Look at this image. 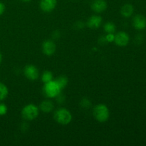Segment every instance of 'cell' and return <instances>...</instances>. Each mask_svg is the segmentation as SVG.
<instances>
[{"label":"cell","mask_w":146,"mask_h":146,"mask_svg":"<svg viewBox=\"0 0 146 146\" xmlns=\"http://www.w3.org/2000/svg\"><path fill=\"white\" fill-rule=\"evenodd\" d=\"M94 116L98 122L104 123L107 121L110 116V111L105 104H100L96 106L93 111Z\"/></svg>","instance_id":"6da1fadb"},{"label":"cell","mask_w":146,"mask_h":146,"mask_svg":"<svg viewBox=\"0 0 146 146\" xmlns=\"http://www.w3.org/2000/svg\"><path fill=\"white\" fill-rule=\"evenodd\" d=\"M54 118L61 125H68L72 121V115L68 109L61 108L55 111Z\"/></svg>","instance_id":"7a4b0ae2"},{"label":"cell","mask_w":146,"mask_h":146,"mask_svg":"<svg viewBox=\"0 0 146 146\" xmlns=\"http://www.w3.org/2000/svg\"><path fill=\"white\" fill-rule=\"evenodd\" d=\"M39 110L34 104H28L23 108L21 111V115L27 121H33L38 116Z\"/></svg>","instance_id":"3957f363"},{"label":"cell","mask_w":146,"mask_h":146,"mask_svg":"<svg viewBox=\"0 0 146 146\" xmlns=\"http://www.w3.org/2000/svg\"><path fill=\"white\" fill-rule=\"evenodd\" d=\"M61 88L56 81H51L44 84V91L45 95L48 98H56L61 93Z\"/></svg>","instance_id":"277c9868"},{"label":"cell","mask_w":146,"mask_h":146,"mask_svg":"<svg viewBox=\"0 0 146 146\" xmlns=\"http://www.w3.org/2000/svg\"><path fill=\"white\" fill-rule=\"evenodd\" d=\"M24 73L25 76L31 81H36L38 79V76H39L38 68L32 64L26 66V67L24 68Z\"/></svg>","instance_id":"5b68a950"},{"label":"cell","mask_w":146,"mask_h":146,"mask_svg":"<svg viewBox=\"0 0 146 146\" xmlns=\"http://www.w3.org/2000/svg\"><path fill=\"white\" fill-rule=\"evenodd\" d=\"M130 41V37L127 33L124 32V31H120V32L117 33L115 35V38H114V41H115V44L119 46H125L128 44Z\"/></svg>","instance_id":"8992f818"},{"label":"cell","mask_w":146,"mask_h":146,"mask_svg":"<svg viewBox=\"0 0 146 146\" xmlns=\"http://www.w3.org/2000/svg\"><path fill=\"white\" fill-rule=\"evenodd\" d=\"M56 46L55 43L51 40H46L42 44V51L45 55L51 56L55 53Z\"/></svg>","instance_id":"52a82bcc"},{"label":"cell","mask_w":146,"mask_h":146,"mask_svg":"<svg viewBox=\"0 0 146 146\" xmlns=\"http://www.w3.org/2000/svg\"><path fill=\"white\" fill-rule=\"evenodd\" d=\"M57 0H41L40 8L44 12H51L56 8Z\"/></svg>","instance_id":"ba28073f"},{"label":"cell","mask_w":146,"mask_h":146,"mask_svg":"<svg viewBox=\"0 0 146 146\" xmlns=\"http://www.w3.org/2000/svg\"><path fill=\"white\" fill-rule=\"evenodd\" d=\"M108 4L105 0H94L91 3V9L94 12L102 13L106 11Z\"/></svg>","instance_id":"9c48e42d"},{"label":"cell","mask_w":146,"mask_h":146,"mask_svg":"<svg viewBox=\"0 0 146 146\" xmlns=\"http://www.w3.org/2000/svg\"><path fill=\"white\" fill-rule=\"evenodd\" d=\"M133 25L137 30H143L146 28V18L141 14L135 16L133 19Z\"/></svg>","instance_id":"30bf717a"},{"label":"cell","mask_w":146,"mask_h":146,"mask_svg":"<svg viewBox=\"0 0 146 146\" xmlns=\"http://www.w3.org/2000/svg\"><path fill=\"white\" fill-rule=\"evenodd\" d=\"M102 17L98 15H94L90 17L87 21V26L93 29H96L101 27L102 24Z\"/></svg>","instance_id":"8fae6325"},{"label":"cell","mask_w":146,"mask_h":146,"mask_svg":"<svg viewBox=\"0 0 146 146\" xmlns=\"http://www.w3.org/2000/svg\"><path fill=\"white\" fill-rule=\"evenodd\" d=\"M54 104L52 101H49V100L43 101L39 106V108L41 109V111L45 113H48L51 112L54 110Z\"/></svg>","instance_id":"7c38bea8"},{"label":"cell","mask_w":146,"mask_h":146,"mask_svg":"<svg viewBox=\"0 0 146 146\" xmlns=\"http://www.w3.org/2000/svg\"><path fill=\"white\" fill-rule=\"evenodd\" d=\"M134 8L131 4H125L121 7V14L123 17H125V18H128V17H131L132 14H133Z\"/></svg>","instance_id":"4fadbf2b"},{"label":"cell","mask_w":146,"mask_h":146,"mask_svg":"<svg viewBox=\"0 0 146 146\" xmlns=\"http://www.w3.org/2000/svg\"><path fill=\"white\" fill-rule=\"evenodd\" d=\"M9 94V90L7 86L3 83L0 82V101L5 99Z\"/></svg>","instance_id":"5bb4252c"},{"label":"cell","mask_w":146,"mask_h":146,"mask_svg":"<svg viewBox=\"0 0 146 146\" xmlns=\"http://www.w3.org/2000/svg\"><path fill=\"white\" fill-rule=\"evenodd\" d=\"M53 78H54V76H53V74L51 73V71H44L42 76H41V81L44 84H46V83L52 81Z\"/></svg>","instance_id":"9a60e30c"},{"label":"cell","mask_w":146,"mask_h":146,"mask_svg":"<svg viewBox=\"0 0 146 146\" xmlns=\"http://www.w3.org/2000/svg\"><path fill=\"white\" fill-rule=\"evenodd\" d=\"M56 81L58 84V85L59 86L61 89L62 90L68 84V78L66 76H61L58 77V78L56 80Z\"/></svg>","instance_id":"2e32d148"},{"label":"cell","mask_w":146,"mask_h":146,"mask_svg":"<svg viewBox=\"0 0 146 146\" xmlns=\"http://www.w3.org/2000/svg\"><path fill=\"white\" fill-rule=\"evenodd\" d=\"M104 28V31H105L107 34H113L115 31V29H116L115 25L112 22H107L106 24H105Z\"/></svg>","instance_id":"e0dca14e"},{"label":"cell","mask_w":146,"mask_h":146,"mask_svg":"<svg viewBox=\"0 0 146 146\" xmlns=\"http://www.w3.org/2000/svg\"><path fill=\"white\" fill-rule=\"evenodd\" d=\"M81 106L84 108H88L89 107H91V101L88 98H84V99L81 101Z\"/></svg>","instance_id":"ac0fdd59"},{"label":"cell","mask_w":146,"mask_h":146,"mask_svg":"<svg viewBox=\"0 0 146 146\" xmlns=\"http://www.w3.org/2000/svg\"><path fill=\"white\" fill-rule=\"evenodd\" d=\"M8 108L7 105L3 103H0V115H4L7 114Z\"/></svg>","instance_id":"d6986e66"},{"label":"cell","mask_w":146,"mask_h":146,"mask_svg":"<svg viewBox=\"0 0 146 146\" xmlns=\"http://www.w3.org/2000/svg\"><path fill=\"white\" fill-rule=\"evenodd\" d=\"M114 38H115V35L113 34H107L106 36V39L108 42L114 41Z\"/></svg>","instance_id":"ffe728a7"},{"label":"cell","mask_w":146,"mask_h":146,"mask_svg":"<svg viewBox=\"0 0 146 146\" xmlns=\"http://www.w3.org/2000/svg\"><path fill=\"white\" fill-rule=\"evenodd\" d=\"M4 11H5V6L1 1H0V16L2 15Z\"/></svg>","instance_id":"44dd1931"},{"label":"cell","mask_w":146,"mask_h":146,"mask_svg":"<svg viewBox=\"0 0 146 146\" xmlns=\"http://www.w3.org/2000/svg\"><path fill=\"white\" fill-rule=\"evenodd\" d=\"M1 61H2V54L0 53V64L1 63Z\"/></svg>","instance_id":"7402d4cb"},{"label":"cell","mask_w":146,"mask_h":146,"mask_svg":"<svg viewBox=\"0 0 146 146\" xmlns=\"http://www.w3.org/2000/svg\"><path fill=\"white\" fill-rule=\"evenodd\" d=\"M21 1H24V2H29V1H31V0H21Z\"/></svg>","instance_id":"603a6c76"}]
</instances>
